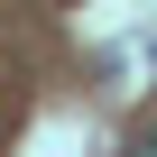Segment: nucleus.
I'll use <instances>...</instances> for the list:
<instances>
[{"mask_svg": "<svg viewBox=\"0 0 157 157\" xmlns=\"http://www.w3.org/2000/svg\"><path fill=\"white\" fill-rule=\"evenodd\" d=\"M129 157H157V129H148V139H129Z\"/></svg>", "mask_w": 157, "mask_h": 157, "instance_id": "1", "label": "nucleus"}]
</instances>
